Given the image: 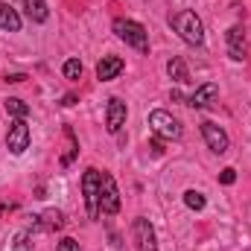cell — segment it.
<instances>
[{"instance_id": "cell-2", "label": "cell", "mask_w": 251, "mask_h": 251, "mask_svg": "<svg viewBox=\"0 0 251 251\" xmlns=\"http://www.w3.org/2000/svg\"><path fill=\"white\" fill-rule=\"evenodd\" d=\"M170 24H173V29L181 35V41H187V44H193V47L204 41V26H201V21H199V15H196V12L181 9L178 15H173V18H170Z\"/></svg>"}, {"instance_id": "cell-15", "label": "cell", "mask_w": 251, "mask_h": 251, "mask_svg": "<svg viewBox=\"0 0 251 251\" xmlns=\"http://www.w3.org/2000/svg\"><path fill=\"white\" fill-rule=\"evenodd\" d=\"M0 29H6V32H21V15H18L9 3H0Z\"/></svg>"}, {"instance_id": "cell-18", "label": "cell", "mask_w": 251, "mask_h": 251, "mask_svg": "<svg viewBox=\"0 0 251 251\" xmlns=\"http://www.w3.org/2000/svg\"><path fill=\"white\" fill-rule=\"evenodd\" d=\"M184 204H187L190 210H204L207 199H204V193H199V190H187V193H184Z\"/></svg>"}, {"instance_id": "cell-20", "label": "cell", "mask_w": 251, "mask_h": 251, "mask_svg": "<svg viewBox=\"0 0 251 251\" xmlns=\"http://www.w3.org/2000/svg\"><path fill=\"white\" fill-rule=\"evenodd\" d=\"M62 70H64V79H79L82 76V62L79 59H67Z\"/></svg>"}, {"instance_id": "cell-24", "label": "cell", "mask_w": 251, "mask_h": 251, "mask_svg": "<svg viewBox=\"0 0 251 251\" xmlns=\"http://www.w3.org/2000/svg\"><path fill=\"white\" fill-rule=\"evenodd\" d=\"M149 149H152V155H164V146H161V140H158V137L149 143Z\"/></svg>"}, {"instance_id": "cell-4", "label": "cell", "mask_w": 251, "mask_h": 251, "mask_svg": "<svg viewBox=\"0 0 251 251\" xmlns=\"http://www.w3.org/2000/svg\"><path fill=\"white\" fill-rule=\"evenodd\" d=\"M149 126H152V131L158 137H167V140H178L181 137V123L170 111H164V108H155L149 114Z\"/></svg>"}, {"instance_id": "cell-13", "label": "cell", "mask_w": 251, "mask_h": 251, "mask_svg": "<svg viewBox=\"0 0 251 251\" xmlns=\"http://www.w3.org/2000/svg\"><path fill=\"white\" fill-rule=\"evenodd\" d=\"M35 222H32V228L35 231H59L64 228V213L62 210H44L41 216H32Z\"/></svg>"}, {"instance_id": "cell-6", "label": "cell", "mask_w": 251, "mask_h": 251, "mask_svg": "<svg viewBox=\"0 0 251 251\" xmlns=\"http://www.w3.org/2000/svg\"><path fill=\"white\" fill-rule=\"evenodd\" d=\"M82 193H85V204H88V216L97 219L100 216V170H85L82 176Z\"/></svg>"}, {"instance_id": "cell-16", "label": "cell", "mask_w": 251, "mask_h": 251, "mask_svg": "<svg viewBox=\"0 0 251 251\" xmlns=\"http://www.w3.org/2000/svg\"><path fill=\"white\" fill-rule=\"evenodd\" d=\"M167 73H170V79H173V82H178V85H184V82H190V70H187V62H184L181 56H176V59H170V64H167Z\"/></svg>"}, {"instance_id": "cell-9", "label": "cell", "mask_w": 251, "mask_h": 251, "mask_svg": "<svg viewBox=\"0 0 251 251\" xmlns=\"http://www.w3.org/2000/svg\"><path fill=\"white\" fill-rule=\"evenodd\" d=\"M126 117H128L126 102L120 100V97H111V100H108V108H105V126H108V131L117 134V131L126 126Z\"/></svg>"}, {"instance_id": "cell-8", "label": "cell", "mask_w": 251, "mask_h": 251, "mask_svg": "<svg viewBox=\"0 0 251 251\" xmlns=\"http://www.w3.org/2000/svg\"><path fill=\"white\" fill-rule=\"evenodd\" d=\"M131 231H134V240H137V251H158V237H155V228H152L149 219L137 216Z\"/></svg>"}, {"instance_id": "cell-17", "label": "cell", "mask_w": 251, "mask_h": 251, "mask_svg": "<svg viewBox=\"0 0 251 251\" xmlns=\"http://www.w3.org/2000/svg\"><path fill=\"white\" fill-rule=\"evenodd\" d=\"M6 111H9L12 117H24V120H26V114H29V105H26L24 100H18V97H9V100H6Z\"/></svg>"}, {"instance_id": "cell-12", "label": "cell", "mask_w": 251, "mask_h": 251, "mask_svg": "<svg viewBox=\"0 0 251 251\" xmlns=\"http://www.w3.org/2000/svg\"><path fill=\"white\" fill-rule=\"evenodd\" d=\"M225 38H228V53H231V59H234V62H243V59H246V29H243V26H231Z\"/></svg>"}, {"instance_id": "cell-23", "label": "cell", "mask_w": 251, "mask_h": 251, "mask_svg": "<svg viewBox=\"0 0 251 251\" xmlns=\"http://www.w3.org/2000/svg\"><path fill=\"white\" fill-rule=\"evenodd\" d=\"M24 79H26V73H6V82H15V85L24 82Z\"/></svg>"}, {"instance_id": "cell-1", "label": "cell", "mask_w": 251, "mask_h": 251, "mask_svg": "<svg viewBox=\"0 0 251 251\" xmlns=\"http://www.w3.org/2000/svg\"><path fill=\"white\" fill-rule=\"evenodd\" d=\"M111 29H114V35H117L120 41H126L128 47H134V50H140V53H149V32H146L143 24L128 21V18H117Z\"/></svg>"}, {"instance_id": "cell-5", "label": "cell", "mask_w": 251, "mask_h": 251, "mask_svg": "<svg viewBox=\"0 0 251 251\" xmlns=\"http://www.w3.org/2000/svg\"><path fill=\"white\" fill-rule=\"evenodd\" d=\"M6 149L12 155H24L29 149V126L24 117H15L9 123V131H6Z\"/></svg>"}, {"instance_id": "cell-10", "label": "cell", "mask_w": 251, "mask_h": 251, "mask_svg": "<svg viewBox=\"0 0 251 251\" xmlns=\"http://www.w3.org/2000/svg\"><path fill=\"white\" fill-rule=\"evenodd\" d=\"M123 67H126V62L120 56H102L97 62V79L100 82H111V79H117L123 73Z\"/></svg>"}, {"instance_id": "cell-7", "label": "cell", "mask_w": 251, "mask_h": 251, "mask_svg": "<svg viewBox=\"0 0 251 251\" xmlns=\"http://www.w3.org/2000/svg\"><path fill=\"white\" fill-rule=\"evenodd\" d=\"M201 137H204L207 149H210V152H216V155H225V152H228V146H231V140H228L225 128H222V126H216V123H210V120H204V123H201Z\"/></svg>"}, {"instance_id": "cell-3", "label": "cell", "mask_w": 251, "mask_h": 251, "mask_svg": "<svg viewBox=\"0 0 251 251\" xmlns=\"http://www.w3.org/2000/svg\"><path fill=\"white\" fill-rule=\"evenodd\" d=\"M120 210V190L111 173H100V213L114 216Z\"/></svg>"}, {"instance_id": "cell-21", "label": "cell", "mask_w": 251, "mask_h": 251, "mask_svg": "<svg viewBox=\"0 0 251 251\" xmlns=\"http://www.w3.org/2000/svg\"><path fill=\"white\" fill-rule=\"evenodd\" d=\"M56 251H82V249H79V243H76L73 237H64V240H59Z\"/></svg>"}, {"instance_id": "cell-14", "label": "cell", "mask_w": 251, "mask_h": 251, "mask_svg": "<svg viewBox=\"0 0 251 251\" xmlns=\"http://www.w3.org/2000/svg\"><path fill=\"white\" fill-rule=\"evenodd\" d=\"M24 12L35 21V24H44L50 18V9H47V0H21Z\"/></svg>"}, {"instance_id": "cell-19", "label": "cell", "mask_w": 251, "mask_h": 251, "mask_svg": "<svg viewBox=\"0 0 251 251\" xmlns=\"http://www.w3.org/2000/svg\"><path fill=\"white\" fill-rule=\"evenodd\" d=\"M12 249L15 251H32V231H18Z\"/></svg>"}, {"instance_id": "cell-22", "label": "cell", "mask_w": 251, "mask_h": 251, "mask_svg": "<svg viewBox=\"0 0 251 251\" xmlns=\"http://www.w3.org/2000/svg\"><path fill=\"white\" fill-rule=\"evenodd\" d=\"M219 181H222V184H234V181H237V170H231V167H225V170L219 173Z\"/></svg>"}, {"instance_id": "cell-11", "label": "cell", "mask_w": 251, "mask_h": 251, "mask_svg": "<svg viewBox=\"0 0 251 251\" xmlns=\"http://www.w3.org/2000/svg\"><path fill=\"white\" fill-rule=\"evenodd\" d=\"M216 94H219V85L216 82H204L187 97V105L190 108H204V105H210L216 100Z\"/></svg>"}, {"instance_id": "cell-25", "label": "cell", "mask_w": 251, "mask_h": 251, "mask_svg": "<svg viewBox=\"0 0 251 251\" xmlns=\"http://www.w3.org/2000/svg\"><path fill=\"white\" fill-rule=\"evenodd\" d=\"M62 105H67V108H70V105H76V94H67V97L62 100Z\"/></svg>"}]
</instances>
